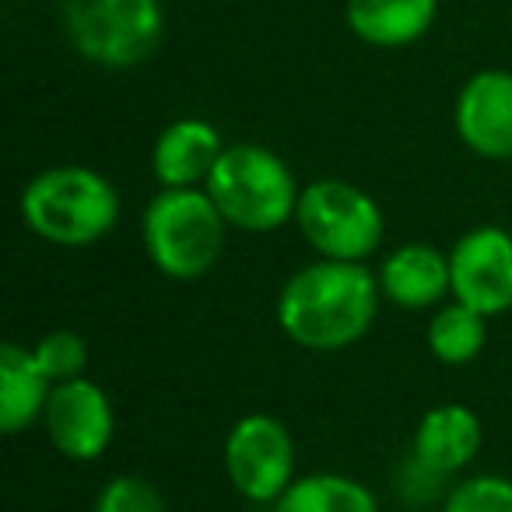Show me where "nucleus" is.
Segmentation results:
<instances>
[{"instance_id": "nucleus-17", "label": "nucleus", "mask_w": 512, "mask_h": 512, "mask_svg": "<svg viewBox=\"0 0 512 512\" xmlns=\"http://www.w3.org/2000/svg\"><path fill=\"white\" fill-rule=\"evenodd\" d=\"M477 309L463 306V302H449L439 313L428 320V351L439 358L442 365H467L481 355L484 341H488V330Z\"/></svg>"}, {"instance_id": "nucleus-5", "label": "nucleus", "mask_w": 512, "mask_h": 512, "mask_svg": "<svg viewBox=\"0 0 512 512\" xmlns=\"http://www.w3.org/2000/svg\"><path fill=\"white\" fill-rule=\"evenodd\" d=\"M295 225L323 260H348V264H365L386 232L379 204L348 179L309 183L299 193Z\"/></svg>"}, {"instance_id": "nucleus-13", "label": "nucleus", "mask_w": 512, "mask_h": 512, "mask_svg": "<svg viewBox=\"0 0 512 512\" xmlns=\"http://www.w3.org/2000/svg\"><path fill=\"white\" fill-rule=\"evenodd\" d=\"M379 292L400 309H428L453 292L449 256L425 242L397 246L379 267Z\"/></svg>"}, {"instance_id": "nucleus-10", "label": "nucleus", "mask_w": 512, "mask_h": 512, "mask_svg": "<svg viewBox=\"0 0 512 512\" xmlns=\"http://www.w3.org/2000/svg\"><path fill=\"white\" fill-rule=\"evenodd\" d=\"M456 134L474 155L512 158V74L481 71L456 95Z\"/></svg>"}, {"instance_id": "nucleus-9", "label": "nucleus", "mask_w": 512, "mask_h": 512, "mask_svg": "<svg viewBox=\"0 0 512 512\" xmlns=\"http://www.w3.org/2000/svg\"><path fill=\"white\" fill-rule=\"evenodd\" d=\"M46 435H50L53 449L67 460H99L109 449L116 432V414L113 400L106 397L99 383L78 376L57 383L50 393V404L43 414Z\"/></svg>"}, {"instance_id": "nucleus-18", "label": "nucleus", "mask_w": 512, "mask_h": 512, "mask_svg": "<svg viewBox=\"0 0 512 512\" xmlns=\"http://www.w3.org/2000/svg\"><path fill=\"white\" fill-rule=\"evenodd\" d=\"M32 355H36L39 369L57 386V383H67V379L85 376L88 344H85V337L74 334V330H50V334L32 348Z\"/></svg>"}, {"instance_id": "nucleus-1", "label": "nucleus", "mask_w": 512, "mask_h": 512, "mask_svg": "<svg viewBox=\"0 0 512 512\" xmlns=\"http://www.w3.org/2000/svg\"><path fill=\"white\" fill-rule=\"evenodd\" d=\"M379 278L365 264L316 260L295 271L278 295V323L309 351H344L369 334L379 309Z\"/></svg>"}, {"instance_id": "nucleus-3", "label": "nucleus", "mask_w": 512, "mask_h": 512, "mask_svg": "<svg viewBox=\"0 0 512 512\" xmlns=\"http://www.w3.org/2000/svg\"><path fill=\"white\" fill-rule=\"evenodd\" d=\"M204 190L239 232H274L295 221L302 193L292 169L264 144H228Z\"/></svg>"}, {"instance_id": "nucleus-11", "label": "nucleus", "mask_w": 512, "mask_h": 512, "mask_svg": "<svg viewBox=\"0 0 512 512\" xmlns=\"http://www.w3.org/2000/svg\"><path fill=\"white\" fill-rule=\"evenodd\" d=\"M221 151L225 144L211 123L176 120L158 134L155 151H151V172L162 183V190H193L211 179Z\"/></svg>"}, {"instance_id": "nucleus-2", "label": "nucleus", "mask_w": 512, "mask_h": 512, "mask_svg": "<svg viewBox=\"0 0 512 512\" xmlns=\"http://www.w3.org/2000/svg\"><path fill=\"white\" fill-rule=\"evenodd\" d=\"M22 218L43 242L85 249L116 228L120 193L102 172L85 165H57L29 179L22 190Z\"/></svg>"}, {"instance_id": "nucleus-12", "label": "nucleus", "mask_w": 512, "mask_h": 512, "mask_svg": "<svg viewBox=\"0 0 512 512\" xmlns=\"http://www.w3.org/2000/svg\"><path fill=\"white\" fill-rule=\"evenodd\" d=\"M481 439V418L467 404H439L418 421L414 463L428 474H456L477 456Z\"/></svg>"}, {"instance_id": "nucleus-19", "label": "nucleus", "mask_w": 512, "mask_h": 512, "mask_svg": "<svg viewBox=\"0 0 512 512\" xmlns=\"http://www.w3.org/2000/svg\"><path fill=\"white\" fill-rule=\"evenodd\" d=\"M442 512H512V481L498 474H477L449 488Z\"/></svg>"}, {"instance_id": "nucleus-8", "label": "nucleus", "mask_w": 512, "mask_h": 512, "mask_svg": "<svg viewBox=\"0 0 512 512\" xmlns=\"http://www.w3.org/2000/svg\"><path fill=\"white\" fill-rule=\"evenodd\" d=\"M453 299L481 316L512 309V235L498 225H477L449 249Z\"/></svg>"}, {"instance_id": "nucleus-16", "label": "nucleus", "mask_w": 512, "mask_h": 512, "mask_svg": "<svg viewBox=\"0 0 512 512\" xmlns=\"http://www.w3.org/2000/svg\"><path fill=\"white\" fill-rule=\"evenodd\" d=\"M274 512H379V505L355 477L309 474L295 477L292 488L274 502Z\"/></svg>"}, {"instance_id": "nucleus-15", "label": "nucleus", "mask_w": 512, "mask_h": 512, "mask_svg": "<svg viewBox=\"0 0 512 512\" xmlns=\"http://www.w3.org/2000/svg\"><path fill=\"white\" fill-rule=\"evenodd\" d=\"M435 0H348V25L362 43L379 50L411 46L428 32Z\"/></svg>"}, {"instance_id": "nucleus-6", "label": "nucleus", "mask_w": 512, "mask_h": 512, "mask_svg": "<svg viewBox=\"0 0 512 512\" xmlns=\"http://www.w3.org/2000/svg\"><path fill=\"white\" fill-rule=\"evenodd\" d=\"M64 29L85 60L127 71L158 50L165 22L158 0H64Z\"/></svg>"}, {"instance_id": "nucleus-4", "label": "nucleus", "mask_w": 512, "mask_h": 512, "mask_svg": "<svg viewBox=\"0 0 512 512\" xmlns=\"http://www.w3.org/2000/svg\"><path fill=\"white\" fill-rule=\"evenodd\" d=\"M228 221L207 190H162L144 211L141 239L148 260L172 281H193L214 271L225 253Z\"/></svg>"}, {"instance_id": "nucleus-20", "label": "nucleus", "mask_w": 512, "mask_h": 512, "mask_svg": "<svg viewBox=\"0 0 512 512\" xmlns=\"http://www.w3.org/2000/svg\"><path fill=\"white\" fill-rule=\"evenodd\" d=\"M92 512H169V505L151 481L137 474H120L102 484Z\"/></svg>"}, {"instance_id": "nucleus-14", "label": "nucleus", "mask_w": 512, "mask_h": 512, "mask_svg": "<svg viewBox=\"0 0 512 512\" xmlns=\"http://www.w3.org/2000/svg\"><path fill=\"white\" fill-rule=\"evenodd\" d=\"M53 379L39 369L32 348L8 341L0 348V428L18 435L46 414Z\"/></svg>"}, {"instance_id": "nucleus-7", "label": "nucleus", "mask_w": 512, "mask_h": 512, "mask_svg": "<svg viewBox=\"0 0 512 512\" xmlns=\"http://www.w3.org/2000/svg\"><path fill=\"white\" fill-rule=\"evenodd\" d=\"M225 474L246 502H278L295 481V442L271 414H246L225 435Z\"/></svg>"}]
</instances>
